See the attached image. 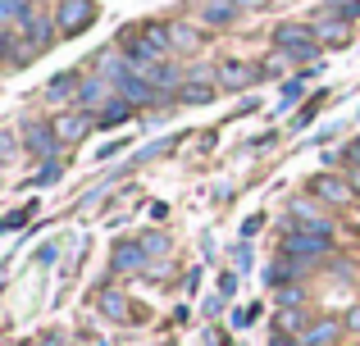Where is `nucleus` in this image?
Instances as JSON below:
<instances>
[{"mask_svg": "<svg viewBox=\"0 0 360 346\" xmlns=\"http://www.w3.org/2000/svg\"><path fill=\"white\" fill-rule=\"evenodd\" d=\"M274 46H278L288 60H315L319 55V32L306 23H283L278 32H274Z\"/></svg>", "mask_w": 360, "mask_h": 346, "instance_id": "1", "label": "nucleus"}, {"mask_svg": "<svg viewBox=\"0 0 360 346\" xmlns=\"http://www.w3.org/2000/svg\"><path fill=\"white\" fill-rule=\"evenodd\" d=\"M91 23H96V5H91V0H60V9H55L60 36H78V32H87Z\"/></svg>", "mask_w": 360, "mask_h": 346, "instance_id": "2", "label": "nucleus"}, {"mask_svg": "<svg viewBox=\"0 0 360 346\" xmlns=\"http://www.w3.org/2000/svg\"><path fill=\"white\" fill-rule=\"evenodd\" d=\"M328 251V232H306V228H292L283 237V255H297V260H310L315 265L319 255Z\"/></svg>", "mask_w": 360, "mask_h": 346, "instance_id": "3", "label": "nucleus"}, {"mask_svg": "<svg viewBox=\"0 0 360 346\" xmlns=\"http://www.w3.org/2000/svg\"><path fill=\"white\" fill-rule=\"evenodd\" d=\"M23 142H27V151L41 155V160H55V151H60V133L46 128V124H27L23 128Z\"/></svg>", "mask_w": 360, "mask_h": 346, "instance_id": "4", "label": "nucleus"}, {"mask_svg": "<svg viewBox=\"0 0 360 346\" xmlns=\"http://www.w3.org/2000/svg\"><path fill=\"white\" fill-rule=\"evenodd\" d=\"M310 196H319V201H328V205H352L360 192H356V187H347L342 178H328L324 173V178H315V182H310Z\"/></svg>", "mask_w": 360, "mask_h": 346, "instance_id": "5", "label": "nucleus"}, {"mask_svg": "<svg viewBox=\"0 0 360 346\" xmlns=\"http://www.w3.org/2000/svg\"><path fill=\"white\" fill-rule=\"evenodd\" d=\"M110 87H115L110 78H87V82H82V91H78L82 109H96V114H101V109H105L110 100H115V96H110Z\"/></svg>", "mask_w": 360, "mask_h": 346, "instance_id": "6", "label": "nucleus"}, {"mask_svg": "<svg viewBox=\"0 0 360 346\" xmlns=\"http://www.w3.org/2000/svg\"><path fill=\"white\" fill-rule=\"evenodd\" d=\"M214 78H219L224 91H242V87H251V82L260 78V69H251V64H224Z\"/></svg>", "mask_w": 360, "mask_h": 346, "instance_id": "7", "label": "nucleus"}, {"mask_svg": "<svg viewBox=\"0 0 360 346\" xmlns=\"http://www.w3.org/2000/svg\"><path fill=\"white\" fill-rule=\"evenodd\" d=\"M338 333H342V324H338V319H319V324H310V328L301 333L297 342H301V346H333Z\"/></svg>", "mask_w": 360, "mask_h": 346, "instance_id": "8", "label": "nucleus"}, {"mask_svg": "<svg viewBox=\"0 0 360 346\" xmlns=\"http://www.w3.org/2000/svg\"><path fill=\"white\" fill-rule=\"evenodd\" d=\"M87 128H91L87 114H60V119H55V133H60V142H82V137H87Z\"/></svg>", "mask_w": 360, "mask_h": 346, "instance_id": "9", "label": "nucleus"}, {"mask_svg": "<svg viewBox=\"0 0 360 346\" xmlns=\"http://www.w3.org/2000/svg\"><path fill=\"white\" fill-rule=\"evenodd\" d=\"M128 119H132V105H128L123 96H115V100H110V105L96 114V128H119V124H128Z\"/></svg>", "mask_w": 360, "mask_h": 346, "instance_id": "10", "label": "nucleus"}, {"mask_svg": "<svg viewBox=\"0 0 360 346\" xmlns=\"http://www.w3.org/2000/svg\"><path fill=\"white\" fill-rule=\"evenodd\" d=\"M73 91H82L78 73H60V78L46 87V100H51V105H60V100H69V96H73Z\"/></svg>", "mask_w": 360, "mask_h": 346, "instance_id": "11", "label": "nucleus"}, {"mask_svg": "<svg viewBox=\"0 0 360 346\" xmlns=\"http://www.w3.org/2000/svg\"><path fill=\"white\" fill-rule=\"evenodd\" d=\"M141 255H146V246H132V241H123L115 251V269L119 274H132V269H141Z\"/></svg>", "mask_w": 360, "mask_h": 346, "instance_id": "12", "label": "nucleus"}, {"mask_svg": "<svg viewBox=\"0 0 360 346\" xmlns=\"http://www.w3.org/2000/svg\"><path fill=\"white\" fill-rule=\"evenodd\" d=\"M27 14H32V0H0V18H5V27H18Z\"/></svg>", "mask_w": 360, "mask_h": 346, "instance_id": "13", "label": "nucleus"}, {"mask_svg": "<svg viewBox=\"0 0 360 346\" xmlns=\"http://www.w3.org/2000/svg\"><path fill=\"white\" fill-rule=\"evenodd\" d=\"M233 14H238V0H210V5L201 9V18H205V23H229Z\"/></svg>", "mask_w": 360, "mask_h": 346, "instance_id": "14", "label": "nucleus"}, {"mask_svg": "<svg viewBox=\"0 0 360 346\" xmlns=\"http://www.w3.org/2000/svg\"><path fill=\"white\" fill-rule=\"evenodd\" d=\"M315 32H319V41H347V23L333 18V14H328L324 23H315Z\"/></svg>", "mask_w": 360, "mask_h": 346, "instance_id": "15", "label": "nucleus"}, {"mask_svg": "<svg viewBox=\"0 0 360 346\" xmlns=\"http://www.w3.org/2000/svg\"><path fill=\"white\" fill-rule=\"evenodd\" d=\"M169 32H174V51H196V46H201V36H196V27L169 23Z\"/></svg>", "mask_w": 360, "mask_h": 346, "instance_id": "16", "label": "nucleus"}, {"mask_svg": "<svg viewBox=\"0 0 360 346\" xmlns=\"http://www.w3.org/2000/svg\"><path fill=\"white\" fill-rule=\"evenodd\" d=\"M183 100H187V105H205V100H214V87H205V82H187Z\"/></svg>", "mask_w": 360, "mask_h": 346, "instance_id": "17", "label": "nucleus"}, {"mask_svg": "<svg viewBox=\"0 0 360 346\" xmlns=\"http://www.w3.org/2000/svg\"><path fill=\"white\" fill-rule=\"evenodd\" d=\"M328 14L342 18V23L347 18H360V0H328Z\"/></svg>", "mask_w": 360, "mask_h": 346, "instance_id": "18", "label": "nucleus"}, {"mask_svg": "<svg viewBox=\"0 0 360 346\" xmlns=\"http://www.w3.org/2000/svg\"><path fill=\"white\" fill-rule=\"evenodd\" d=\"M101 310H105V314H115V319H123V296H115V292H110V296H101Z\"/></svg>", "mask_w": 360, "mask_h": 346, "instance_id": "19", "label": "nucleus"}, {"mask_svg": "<svg viewBox=\"0 0 360 346\" xmlns=\"http://www.w3.org/2000/svg\"><path fill=\"white\" fill-rule=\"evenodd\" d=\"M342 164H352V169H360V137H356V142L342 151Z\"/></svg>", "mask_w": 360, "mask_h": 346, "instance_id": "20", "label": "nucleus"}, {"mask_svg": "<svg viewBox=\"0 0 360 346\" xmlns=\"http://www.w3.org/2000/svg\"><path fill=\"white\" fill-rule=\"evenodd\" d=\"M301 296H306V292H301V287H288V292H283L278 301H283V305H301Z\"/></svg>", "mask_w": 360, "mask_h": 346, "instance_id": "21", "label": "nucleus"}, {"mask_svg": "<svg viewBox=\"0 0 360 346\" xmlns=\"http://www.w3.org/2000/svg\"><path fill=\"white\" fill-rule=\"evenodd\" d=\"M347 324H352V328H360V305H356L352 314H347Z\"/></svg>", "mask_w": 360, "mask_h": 346, "instance_id": "22", "label": "nucleus"}, {"mask_svg": "<svg viewBox=\"0 0 360 346\" xmlns=\"http://www.w3.org/2000/svg\"><path fill=\"white\" fill-rule=\"evenodd\" d=\"M356 192H360V169H356Z\"/></svg>", "mask_w": 360, "mask_h": 346, "instance_id": "23", "label": "nucleus"}]
</instances>
